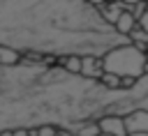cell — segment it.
I'll use <instances>...</instances> for the list:
<instances>
[{
	"instance_id": "obj_23",
	"label": "cell",
	"mask_w": 148,
	"mask_h": 136,
	"mask_svg": "<svg viewBox=\"0 0 148 136\" xmlns=\"http://www.w3.org/2000/svg\"><path fill=\"white\" fill-rule=\"evenodd\" d=\"M99 136H104V134H99Z\"/></svg>"
},
{
	"instance_id": "obj_18",
	"label": "cell",
	"mask_w": 148,
	"mask_h": 136,
	"mask_svg": "<svg viewBox=\"0 0 148 136\" xmlns=\"http://www.w3.org/2000/svg\"><path fill=\"white\" fill-rule=\"evenodd\" d=\"M81 2H88V5H92V7H99V5H104V0H81Z\"/></svg>"
},
{
	"instance_id": "obj_20",
	"label": "cell",
	"mask_w": 148,
	"mask_h": 136,
	"mask_svg": "<svg viewBox=\"0 0 148 136\" xmlns=\"http://www.w3.org/2000/svg\"><path fill=\"white\" fill-rule=\"evenodd\" d=\"M58 136H72V134H69V131H65V129H60V131H58Z\"/></svg>"
},
{
	"instance_id": "obj_21",
	"label": "cell",
	"mask_w": 148,
	"mask_h": 136,
	"mask_svg": "<svg viewBox=\"0 0 148 136\" xmlns=\"http://www.w3.org/2000/svg\"><path fill=\"white\" fill-rule=\"evenodd\" d=\"M146 65H148V51H146Z\"/></svg>"
},
{
	"instance_id": "obj_2",
	"label": "cell",
	"mask_w": 148,
	"mask_h": 136,
	"mask_svg": "<svg viewBox=\"0 0 148 136\" xmlns=\"http://www.w3.org/2000/svg\"><path fill=\"white\" fill-rule=\"evenodd\" d=\"M127 44L97 7L81 0H0V48L51 58L92 55Z\"/></svg>"
},
{
	"instance_id": "obj_8",
	"label": "cell",
	"mask_w": 148,
	"mask_h": 136,
	"mask_svg": "<svg viewBox=\"0 0 148 136\" xmlns=\"http://www.w3.org/2000/svg\"><path fill=\"white\" fill-rule=\"evenodd\" d=\"M65 131H69L72 136H99L97 120H83V122H76V124H72L69 129H65Z\"/></svg>"
},
{
	"instance_id": "obj_10",
	"label": "cell",
	"mask_w": 148,
	"mask_h": 136,
	"mask_svg": "<svg viewBox=\"0 0 148 136\" xmlns=\"http://www.w3.org/2000/svg\"><path fill=\"white\" fill-rule=\"evenodd\" d=\"M127 41H130V44H134L136 48H141L143 53L148 51V32H146V30H143L139 23H136V28H134V30L127 35Z\"/></svg>"
},
{
	"instance_id": "obj_7",
	"label": "cell",
	"mask_w": 148,
	"mask_h": 136,
	"mask_svg": "<svg viewBox=\"0 0 148 136\" xmlns=\"http://www.w3.org/2000/svg\"><path fill=\"white\" fill-rule=\"evenodd\" d=\"M125 124H127V134L132 131H148V111H134L125 118Z\"/></svg>"
},
{
	"instance_id": "obj_22",
	"label": "cell",
	"mask_w": 148,
	"mask_h": 136,
	"mask_svg": "<svg viewBox=\"0 0 148 136\" xmlns=\"http://www.w3.org/2000/svg\"><path fill=\"white\" fill-rule=\"evenodd\" d=\"M146 5H148V0H146Z\"/></svg>"
},
{
	"instance_id": "obj_12",
	"label": "cell",
	"mask_w": 148,
	"mask_h": 136,
	"mask_svg": "<svg viewBox=\"0 0 148 136\" xmlns=\"http://www.w3.org/2000/svg\"><path fill=\"white\" fill-rule=\"evenodd\" d=\"M99 83L106 88V90H120V78L118 76H113V74H102V78H99Z\"/></svg>"
},
{
	"instance_id": "obj_9",
	"label": "cell",
	"mask_w": 148,
	"mask_h": 136,
	"mask_svg": "<svg viewBox=\"0 0 148 136\" xmlns=\"http://www.w3.org/2000/svg\"><path fill=\"white\" fill-rule=\"evenodd\" d=\"M134 28H136V18H134L127 9L120 14V18H118V21H116V25H113V30H116L118 35H123V37H127Z\"/></svg>"
},
{
	"instance_id": "obj_11",
	"label": "cell",
	"mask_w": 148,
	"mask_h": 136,
	"mask_svg": "<svg viewBox=\"0 0 148 136\" xmlns=\"http://www.w3.org/2000/svg\"><path fill=\"white\" fill-rule=\"evenodd\" d=\"M62 69H67L69 74H81V58L79 55H69V58H62Z\"/></svg>"
},
{
	"instance_id": "obj_17",
	"label": "cell",
	"mask_w": 148,
	"mask_h": 136,
	"mask_svg": "<svg viewBox=\"0 0 148 136\" xmlns=\"http://www.w3.org/2000/svg\"><path fill=\"white\" fill-rule=\"evenodd\" d=\"M12 136H30V129H16L12 131Z\"/></svg>"
},
{
	"instance_id": "obj_19",
	"label": "cell",
	"mask_w": 148,
	"mask_h": 136,
	"mask_svg": "<svg viewBox=\"0 0 148 136\" xmlns=\"http://www.w3.org/2000/svg\"><path fill=\"white\" fill-rule=\"evenodd\" d=\"M127 136H148V131H132V134H127Z\"/></svg>"
},
{
	"instance_id": "obj_3",
	"label": "cell",
	"mask_w": 148,
	"mask_h": 136,
	"mask_svg": "<svg viewBox=\"0 0 148 136\" xmlns=\"http://www.w3.org/2000/svg\"><path fill=\"white\" fill-rule=\"evenodd\" d=\"M102 67L106 74H113L118 78H134L139 81L146 69V53L136 48L134 44H120L102 55Z\"/></svg>"
},
{
	"instance_id": "obj_13",
	"label": "cell",
	"mask_w": 148,
	"mask_h": 136,
	"mask_svg": "<svg viewBox=\"0 0 148 136\" xmlns=\"http://www.w3.org/2000/svg\"><path fill=\"white\" fill-rule=\"evenodd\" d=\"M58 127L53 124H44V127H37V129H30V136H58Z\"/></svg>"
},
{
	"instance_id": "obj_1",
	"label": "cell",
	"mask_w": 148,
	"mask_h": 136,
	"mask_svg": "<svg viewBox=\"0 0 148 136\" xmlns=\"http://www.w3.org/2000/svg\"><path fill=\"white\" fill-rule=\"evenodd\" d=\"M146 92L148 76H141L132 90H106L99 81L69 74L58 65L30 60L0 65V134L44 124L69 129L102 115L127 118L139 111Z\"/></svg>"
},
{
	"instance_id": "obj_16",
	"label": "cell",
	"mask_w": 148,
	"mask_h": 136,
	"mask_svg": "<svg viewBox=\"0 0 148 136\" xmlns=\"http://www.w3.org/2000/svg\"><path fill=\"white\" fill-rule=\"evenodd\" d=\"M139 108H141V111H148V92H146V95H143V99L139 101Z\"/></svg>"
},
{
	"instance_id": "obj_5",
	"label": "cell",
	"mask_w": 148,
	"mask_h": 136,
	"mask_svg": "<svg viewBox=\"0 0 148 136\" xmlns=\"http://www.w3.org/2000/svg\"><path fill=\"white\" fill-rule=\"evenodd\" d=\"M102 74H104L102 58H92V55H83V58H81V76H83V78L99 81Z\"/></svg>"
},
{
	"instance_id": "obj_15",
	"label": "cell",
	"mask_w": 148,
	"mask_h": 136,
	"mask_svg": "<svg viewBox=\"0 0 148 136\" xmlns=\"http://www.w3.org/2000/svg\"><path fill=\"white\" fill-rule=\"evenodd\" d=\"M139 25H141V28H143V30L148 32V12H146V14H143V16L139 18Z\"/></svg>"
},
{
	"instance_id": "obj_4",
	"label": "cell",
	"mask_w": 148,
	"mask_h": 136,
	"mask_svg": "<svg viewBox=\"0 0 148 136\" xmlns=\"http://www.w3.org/2000/svg\"><path fill=\"white\" fill-rule=\"evenodd\" d=\"M97 127H99V134L104 136H127V124H125V118L120 115H102L97 120Z\"/></svg>"
},
{
	"instance_id": "obj_14",
	"label": "cell",
	"mask_w": 148,
	"mask_h": 136,
	"mask_svg": "<svg viewBox=\"0 0 148 136\" xmlns=\"http://www.w3.org/2000/svg\"><path fill=\"white\" fill-rule=\"evenodd\" d=\"M120 5H125V7H134V5H139V2H146V0H118Z\"/></svg>"
},
{
	"instance_id": "obj_6",
	"label": "cell",
	"mask_w": 148,
	"mask_h": 136,
	"mask_svg": "<svg viewBox=\"0 0 148 136\" xmlns=\"http://www.w3.org/2000/svg\"><path fill=\"white\" fill-rule=\"evenodd\" d=\"M127 7L125 5H120L118 0H113V2H104V5H99L97 7V12H99V16L104 18V23H109V25H116V21L120 18V14L125 12Z\"/></svg>"
}]
</instances>
